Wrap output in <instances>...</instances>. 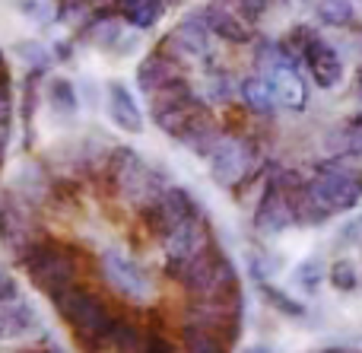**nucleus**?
<instances>
[{
  "mask_svg": "<svg viewBox=\"0 0 362 353\" xmlns=\"http://www.w3.org/2000/svg\"><path fill=\"white\" fill-rule=\"evenodd\" d=\"M108 166H112V182L124 201H131L134 207H150L165 188H169V175L156 166H146V159L140 153H134L131 146H118L108 153Z\"/></svg>",
  "mask_w": 362,
  "mask_h": 353,
  "instance_id": "f03ea898",
  "label": "nucleus"
},
{
  "mask_svg": "<svg viewBox=\"0 0 362 353\" xmlns=\"http://www.w3.org/2000/svg\"><path fill=\"white\" fill-rule=\"evenodd\" d=\"M204 96L213 105H226V102H232L238 96V80L232 74H226V70H213V74H206Z\"/></svg>",
  "mask_w": 362,
  "mask_h": 353,
  "instance_id": "a878e982",
  "label": "nucleus"
},
{
  "mask_svg": "<svg viewBox=\"0 0 362 353\" xmlns=\"http://www.w3.org/2000/svg\"><path fill=\"white\" fill-rule=\"evenodd\" d=\"M312 6L318 10L321 23L327 25H346L353 19V0H312Z\"/></svg>",
  "mask_w": 362,
  "mask_h": 353,
  "instance_id": "c85d7f7f",
  "label": "nucleus"
},
{
  "mask_svg": "<svg viewBox=\"0 0 362 353\" xmlns=\"http://www.w3.org/2000/svg\"><path fill=\"white\" fill-rule=\"evenodd\" d=\"M206 163H210L213 182L223 185V188H235L255 166V146L245 137H226L223 134L219 144L213 146V153L206 156Z\"/></svg>",
  "mask_w": 362,
  "mask_h": 353,
  "instance_id": "0eeeda50",
  "label": "nucleus"
},
{
  "mask_svg": "<svg viewBox=\"0 0 362 353\" xmlns=\"http://www.w3.org/2000/svg\"><path fill=\"white\" fill-rule=\"evenodd\" d=\"M219 137H223V131H219V125L213 121V115L206 112V108L200 115H194V118L185 125V131L178 134L181 144H185L191 153L204 156V159L213 153V146L219 144Z\"/></svg>",
  "mask_w": 362,
  "mask_h": 353,
  "instance_id": "a211bd4d",
  "label": "nucleus"
},
{
  "mask_svg": "<svg viewBox=\"0 0 362 353\" xmlns=\"http://www.w3.org/2000/svg\"><path fill=\"white\" fill-rule=\"evenodd\" d=\"M35 353H38V350H35Z\"/></svg>",
  "mask_w": 362,
  "mask_h": 353,
  "instance_id": "79ce46f5",
  "label": "nucleus"
},
{
  "mask_svg": "<svg viewBox=\"0 0 362 353\" xmlns=\"http://www.w3.org/2000/svg\"><path fill=\"white\" fill-rule=\"evenodd\" d=\"M19 261H23V267L29 271L32 287L42 290V293H48V296H54V293L67 290L70 284H76L74 255L64 252V248H57V245H51V242L38 239Z\"/></svg>",
  "mask_w": 362,
  "mask_h": 353,
  "instance_id": "7ed1b4c3",
  "label": "nucleus"
},
{
  "mask_svg": "<svg viewBox=\"0 0 362 353\" xmlns=\"http://www.w3.org/2000/svg\"><path fill=\"white\" fill-rule=\"evenodd\" d=\"M327 150L334 156H362V115L327 134Z\"/></svg>",
  "mask_w": 362,
  "mask_h": 353,
  "instance_id": "4be33fe9",
  "label": "nucleus"
},
{
  "mask_svg": "<svg viewBox=\"0 0 362 353\" xmlns=\"http://www.w3.org/2000/svg\"><path fill=\"white\" fill-rule=\"evenodd\" d=\"M191 293L197 299H232V296H242V293H238V274H235V267H232V261L223 255V258L210 267V274H206V277L200 280Z\"/></svg>",
  "mask_w": 362,
  "mask_h": 353,
  "instance_id": "dca6fc26",
  "label": "nucleus"
},
{
  "mask_svg": "<svg viewBox=\"0 0 362 353\" xmlns=\"http://www.w3.org/2000/svg\"><path fill=\"white\" fill-rule=\"evenodd\" d=\"M121 35V25L115 23V19H102V23L93 25V42L102 45V48H108V45H115Z\"/></svg>",
  "mask_w": 362,
  "mask_h": 353,
  "instance_id": "72a5a7b5",
  "label": "nucleus"
},
{
  "mask_svg": "<svg viewBox=\"0 0 362 353\" xmlns=\"http://www.w3.org/2000/svg\"><path fill=\"white\" fill-rule=\"evenodd\" d=\"M359 248H362V245H359Z\"/></svg>",
  "mask_w": 362,
  "mask_h": 353,
  "instance_id": "37998d69",
  "label": "nucleus"
},
{
  "mask_svg": "<svg viewBox=\"0 0 362 353\" xmlns=\"http://www.w3.org/2000/svg\"><path fill=\"white\" fill-rule=\"evenodd\" d=\"M257 293H261L264 303H267L274 312H280V316H286V318H305V306H302L299 299H293L289 293H283L280 287L270 284V280H261Z\"/></svg>",
  "mask_w": 362,
  "mask_h": 353,
  "instance_id": "b1692460",
  "label": "nucleus"
},
{
  "mask_svg": "<svg viewBox=\"0 0 362 353\" xmlns=\"http://www.w3.org/2000/svg\"><path fill=\"white\" fill-rule=\"evenodd\" d=\"M308 188H312L334 214L353 210L362 201V169L340 166V163H325L308 178Z\"/></svg>",
  "mask_w": 362,
  "mask_h": 353,
  "instance_id": "20e7f679",
  "label": "nucleus"
},
{
  "mask_svg": "<svg viewBox=\"0 0 362 353\" xmlns=\"http://www.w3.org/2000/svg\"><path fill=\"white\" fill-rule=\"evenodd\" d=\"M102 274H105L108 287H112L115 293H121L124 299H131V303H150V299L156 296V287L146 277V271L140 265H134L118 248H108V252L102 255Z\"/></svg>",
  "mask_w": 362,
  "mask_h": 353,
  "instance_id": "423d86ee",
  "label": "nucleus"
},
{
  "mask_svg": "<svg viewBox=\"0 0 362 353\" xmlns=\"http://www.w3.org/2000/svg\"><path fill=\"white\" fill-rule=\"evenodd\" d=\"M131 4H137V0H118V6L124 10V6H131Z\"/></svg>",
  "mask_w": 362,
  "mask_h": 353,
  "instance_id": "a19ab883",
  "label": "nucleus"
},
{
  "mask_svg": "<svg viewBox=\"0 0 362 353\" xmlns=\"http://www.w3.org/2000/svg\"><path fill=\"white\" fill-rule=\"evenodd\" d=\"M175 76H181L178 74V61H172L163 48L150 51V54L137 64V86H140V93H146V96H150L153 89H159L163 83L175 80Z\"/></svg>",
  "mask_w": 362,
  "mask_h": 353,
  "instance_id": "6ab92c4d",
  "label": "nucleus"
},
{
  "mask_svg": "<svg viewBox=\"0 0 362 353\" xmlns=\"http://www.w3.org/2000/svg\"><path fill=\"white\" fill-rule=\"evenodd\" d=\"M327 280H331V287H334V290H340V293L359 290V271H356V265H353L350 258H337V261H334L331 271H327Z\"/></svg>",
  "mask_w": 362,
  "mask_h": 353,
  "instance_id": "c756f323",
  "label": "nucleus"
},
{
  "mask_svg": "<svg viewBox=\"0 0 362 353\" xmlns=\"http://www.w3.org/2000/svg\"><path fill=\"white\" fill-rule=\"evenodd\" d=\"M194 210H197V207H194V197L187 195L185 188L169 185V188H165L163 195L150 204V207H146V226H150L153 236L165 239V236H169L172 229L185 220V216H191Z\"/></svg>",
  "mask_w": 362,
  "mask_h": 353,
  "instance_id": "1a4fd4ad",
  "label": "nucleus"
},
{
  "mask_svg": "<svg viewBox=\"0 0 362 353\" xmlns=\"http://www.w3.org/2000/svg\"><path fill=\"white\" fill-rule=\"evenodd\" d=\"M144 353H175V347H172L165 337H146Z\"/></svg>",
  "mask_w": 362,
  "mask_h": 353,
  "instance_id": "4c0bfd02",
  "label": "nucleus"
},
{
  "mask_svg": "<svg viewBox=\"0 0 362 353\" xmlns=\"http://www.w3.org/2000/svg\"><path fill=\"white\" fill-rule=\"evenodd\" d=\"M242 353H274V350H270L267 344H255V347H245Z\"/></svg>",
  "mask_w": 362,
  "mask_h": 353,
  "instance_id": "58836bf2",
  "label": "nucleus"
},
{
  "mask_svg": "<svg viewBox=\"0 0 362 353\" xmlns=\"http://www.w3.org/2000/svg\"><path fill=\"white\" fill-rule=\"evenodd\" d=\"M340 245H362V216H356L353 223H346L344 229H340Z\"/></svg>",
  "mask_w": 362,
  "mask_h": 353,
  "instance_id": "c9c22d12",
  "label": "nucleus"
},
{
  "mask_svg": "<svg viewBox=\"0 0 362 353\" xmlns=\"http://www.w3.org/2000/svg\"><path fill=\"white\" fill-rule=\"evenodd\" d=\"M38 325V312L32 303L13 296L0 303V341H13V337L29 335Z\"/></svg>",
  "mask_w": 362,
  "mask_h": 353,
  "instance_id": "f3484780",
  "label": "nucleus"
},
{
  "mask_svg": "<svg viewBox=\"0 0 362 353\" xmlns=\"http://www.w3.org/2000/svg\"><path fill=\"white\" fill-rule=\"evenodd\" d=\"M16 296V280H13V274L6 271L4 265H0V303L4 299H13Z\"/></svg>",
  "mask_w": 362,
  "mask_h": 353,
  "instance_id": "e433bc0d",
  "label": "nucleus"
},
{
  "mask_svg": "<svg viewBox=\"0 0 362 353\" xmlns=\"http://www.w3.org/2000/svg\"><path fill=\"white\" fill-rule=\"evenodd\" d=\"M232 6H235L238 13H242L248 23H257V19L264 16V10L270 6V0H229Z\"/></svg>",
  "mask_w": 362,
  "mask_h": 353,
  "instance_id": "f704fd0d",
  "label": "nucleus"
},
{
  "mask_svg": "<svg viewBox=\"0 0 362 353\" xmlns=\"http://www.w3.org/2000/svg\"><path fill=\"white\" fill-rule=\"evenodd\" d=\"M356 102L362 105V74H359V83H356Z\"/></svg>",
  "mask_w": 362,
  "mask_h": 353,
  "instance_id": "ea45409f",
  "label": "nucleus"
},
{
  "mask_svg": "<svg viewBox=\"0 0 362 353\" xmlns=\"http://www.w3.org/2000/svg\"><path fill=\"white\" fill-rule=\"evenodd\" d=\"M299 57L308 64V70H312L315 83H318L321 89H334L344 80V61H340V54L318 32H308L305 35V42H302V48H299Z\"/></svg>",
  "mask_w": 362,
  "mask_h": 353,
  "instance_id": "9d476101",
  "label": "nucleus"
},
{
  "mask_svg": "<svg viewBox=\"0 0 362 353\" xmlns=\"http://www.w3.org/2000/svg\"><path fill=\"white\" fill-rule=\"evenodd\" d=\"M163 242H165V255H169L172 261H187L210 245V226H206V220L194 210V214L185 216Z\"/></svg>",
  "mask_w": 362,
  "mask_h": 353,
  "instance_id": "f8f14e48",
  "label": "nucleus"
},
{
  "mask_svg": "<svg viewBox=\"0 0 362 353\" xmlns=\"http://www.w3.org/2000/svg\"><path fill=\"white\" fill-rule=\"evenodd\" d=\"M210 29H206V23L200 16H187L181 19L175 29L165 35L163 42V51L172 57V61L185 64V61H200V57L210 54Z\"/></svg>",
  "mask_w": 362,
  "mask_h": 353,
  "instance_id": "6e6552de",
  "label": "nucleus"
},
{
  "mask_svg": "<svg viewBox=\"0 0 362 353\" xmlns=\"http://www.w3.org/2000/svg\"><path fill=\"white\" fill-rule=\"evenodd\" d=\"M204 99L200 96H194V99H187V102H181V105L175 108H165V112H159V115H153V121H156V127L163 134H169V137H178L181 131H185V125L194 118V115H200L204 112Z\"/></svg>",
  "mask_w": 362,
  "mask_h": 353,
  "instance_id": "aec40b11",
  "label": "nucleus"
},
{
  "mask_svg": "<svg viewBox=\"0 0 362 353\" xmlns=\"http://www.w3.org/2000/svg\"><path fill=\"white\" fill-rule=\"evenodd\" d=\"M54 309L64 322L74 328L76 341L83 344V350H99L108 341V328H112V312L102 303L95 293L80 290V287L70 284L67 290L54 293Z\"/></svg>",
  "mask_w": 362,
  "mask_h": 353,
  "instance_id": "f257e3e1",
  "label": "nucleus"
},
{
  "mask_svg": "<svg viewBox=\"0 0 362 353\" xmlns=\"http://www.w3.org/2000/svg\"><path fill=\"white\" fill-rule=\"evenodd\" d=\"M165 10V0H137V4L124 6V19L131 25H137V29H150V25L159 23V16H163Z\"/></svg>",
  "mask_w": 362,
  "mask_h": 353,
  "instance_id": "cd10ccee",
  "label": "nucleus"
},
{
  "mask_svg": "<svg viewBox=\"0 0 362 353\" xmlns=\"http://www.w3.org/2000/svg\"><path fill=\"white\" fill-rule=\"evenodd\" d=\"M264 80L270 83V93H274V99H276V105H283V108H305V102H308V89H305V83H302V76H299V70L293 67V64H283V67H276V70H270Z\"/></svg>",
  "mask_w": 362,
  "mask_h": 353,
  "instance_id": "4468645a",
  "label": "nucleus"
},
{
  "mask_svg": "<svg viewBox=\"0 0 362 353\" xmlns=\"http://www.w3.org/2000/svg\"><path fill=\"white\" fill-rule=\"evenodd\" d=\"M105 344H112L115 353H144L146 337H144V331H140L137 325H131V322H112Z\"/></svg>",
  "mask_w": 362,
  "mask_h": 353,
  "instance_id": "393cba45",
  "label": "nucleus"
},
{
  "mask_svg": "<svg viewBox=\"0 0 362 353\" xmlns=\"http://www.w3.org/2000/svg\"><path fill=\"white\" fill-rule=\"evenodd\" d=\"M238 96H242L245 105L257 115H274L276 112V99H274V93H270V83L257 74L238 80Z\"/></svg>",
  "mask_w": 362,
  "mask_h": 353,
  "instance_id": "412c9836",
  "label": "nucleus"
},
{
  "mask_svg": "<svg viewBox=\"0 0 362 353\" xmlns=\"http://www.w3.org/2000/svg\"><path fill=\"white\" fill-rule=\"evenodd\" d=\"M185 347H187V353H226V344L219 341L216 335L200 331V328L185 331Z\"/></svg>",
  "mask_w": 362,
  "mask_h": 353,
  "instance_id": "2f4dec72",
  "label": "nucleus"
},
{
  "mask_svg": "<svg viewBox=\"0 0 362 353\" xmlns=\"http://www.w3.org/2000/svg\"><path fill=\"white\" fill-rule=\"evenodd\" d=\"M197 16L206 23L210 35L226 38V42H232V45L251 42V23L229 4V0H210V4H204V10H200Z\"/></svg>",
  "mask_w": 362,
  "mask_h": 353,
  "instance_id": "9b49d317",
  "label": "nucleus"
},
{
  "mask_svg": "<svg viewBox=\"0 0 362 353\" xmlns=\"http://www.w3.org/2000/svg\"><path fill=\"white\" fill-rule=\"evenodd\" d=\"M289 226H293V207H289V197L283 191V185L274 178L255 210V229L261 236H276Z\"/></svg>",
  "mask_w": 362,
  "mask_h": 353,
  "instance_id": "ddd939ff",
  "label": "nucleus"
},
{
  "mask_svg": "<svg viewBox=\"0 0 362 353\" xmlns=\"http://www.w3.org/2000/svg\"><path fill=\"white\" fill-rule=\"evenodd\" d=\"M187 328L216 335L219 341H238L242 335V296L232 299H194L187 309Z\"/></svg>",
  "mask_w": 362,
  "mask_h": 353,
  "instance_id": "39448f33",
  "label": "nucleus"
},
{
  "mask_svg": "<svg viewBox=\"0 0 362 353\" xmlns=\"http://www.w3.org/2000/svg\"><path fill=\"white\" fill-rule=\"evenodd\" d=\"M16 185H19V195L25 197L29 204H38L48 197V178H45V172L38 169V166H23L16 175Z\"/></svg>",
  "mask_w": 362,
  "mask_h": 353,
  "instance_id": "bb28decb",
  "label": "nucleus"
},
{
  "mask_svg": "<svg viewBox=\"0 0 362 353\" xmlns=\"http://www.w3.org/2000/svg\"><path fill=\"white\" fill-rule=\"evenodd\" d=\"M194 96H197V93L191 89V83L181 80V76H175V80L163 83L159 89H153L146 99H150V112L159 115V112H165V108H175V105H181V102L194 99Z\"/></svg>",
  "mask_w": 362,
  "mask_h": 353,
  "instance_id": "5701e85b",
  "label": "nucleus"
},
{
  "mask_svg": "<svg viewBox=\"0 0 362 353\" xmlns=\"http://www.w3.org/2000/svg\"><path fill=\"white\" fill-rule=\"evenodd\" d=\"M48 102H51V108H54V112H61V115H74L76 105H80V102H76L74 83H67V80H51Z\"/></svg>",
  "mask_w": 362,
  "mask_h": 353,
  "instance_id": "7c9ffc66",
  "label": "nucleus"
},
{
  "mask_svg": "<svg viewBox=\"0 0 362 353\" xmlns=\"http://www.w3.org/2000/svg\"><path fill=\"white\" fill-rule=\"evenodd\" d=\"M321 277H325V265H321V258H305L302 265H296L293 271V280L302 287L305 293H315L321 284Z\"/></svg>",
  "mask_w": 362,
  "mask_h": 353,
  "instance_id": "473e14b6",
  "label": "nucleus"
},
{
  "mask_svg": "<svg viewBox=\"0 0 362 353\" xmlns=\"http://www.w3.org/2000/svg\"><path fill=\"white\" fill-rule=\"evenodd\" d=\"M108 118L118 131L124 134H140L144 131V115H140V105L134 99V93L124 86V83H112L108 86Z\"/></svg>",
  "mask_w": 362,
  "mask_h": 353,
  "instance_id": "2eb2a0df",
  "label": "nucleus"
}]
</instances>
